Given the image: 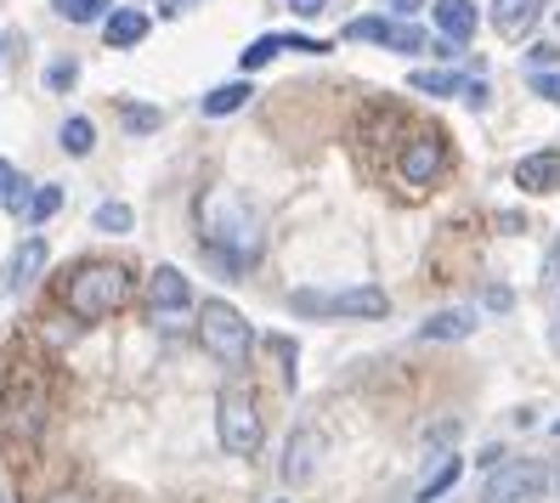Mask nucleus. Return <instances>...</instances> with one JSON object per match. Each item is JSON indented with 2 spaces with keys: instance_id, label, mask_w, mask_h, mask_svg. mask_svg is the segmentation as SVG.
Instances as JSON below:
<instances>
[{
  "instance_id": "nucleus-11",
  "label": "nucleus",
  "mask_w": 560,
  "mask_h": 503,
  "mask_svg": "<svg viewBox=\"0 0 560 503\" xmlns=\"http://www.w3.org/2000/svg\"><path fill=\"white\" fill-rule=\"evenodd\" d=\"M148 28H153L148 12H137V7H114V12L103 17V40H108L114 51H130V46H142V40H148Z\"/></svg>"
},
{
  "instance_id": "nucleus-22",
  "label": "nucleus",
  "mask_w": 560,
  "mask_h": 503,
  "mask_svg": "<svg viewBox=\"0 0 560 503\" xmlns=\"http://www.w3.org/2000/svg\"><path fill=\"white\" fill-rule=\"evenodd\" d=\"M57 210H62V187H35V192H28V210H23V221H28V226H46Z\"/></svg>"
},
{
  "instance_id": "nucleus-37",
  "label": "nucleus",
  "mask_w": 560,
  "mask_h": 503,
  "mask_svg": "<svg viewBox=\"0 0 560 503\" xmlns=\"http://www.w3.org/2000/svg\"><path fill=\"white\" fill-rule=\"evenodd\" d=\"M46 503H91V498H80V492H57V498H46Z\"/></svg>"
},
{
  "instance_id": "nucleus-35",
  "label": "nucleus",
  "mask_w": 560,
  "mask_h": 503,
  "mask_svg": "<svg viewBox=\"0 0 560 503\" xmlns=\"http://www.w3.org/2000/svg\"><path fill=\"white\" fill-rule=\"evenodd\" d=\"M182 7H192V0H159V17H176Z\"/></svg>"
},
{
  "instance_id": "nucleus-10",
  "label": "nucleus",
  "mask_w": 560,
  "mask_h": 503,
  "mask_svg": "<svg viewBox=\"0 0 560 503\" xmlns=\"http://www.w3.org/2000/svg\"><path fill=\"white\" fill-rule=\"evenodd\" d=\"M544 17V0H492V28L504 40H526Z\"/></svg>"
},
{
  "instance_id": "nucleus-33",
  "label": "nucleus",
  "mask_w": 560,
  "mask_h": 503,
  "mask_svg": "<svg viewBox=\"0 0 560 503\" xmlns=\"http://www.w3.org/2000/svg\"><path fill=\"white\" fill-rule=\"evenodd\" d=\"M465 103H470V108H487V85H481V80L465 85Z\"/></svg>"
},
{
  "instance_id": "nucleus-23",
  "label": "nucleus",
  "mask_w": 560,
  "mask_h": 503,
  "mask_svg": "<svg viewBox=\"0 0 560 503\" xmlns=\"http://www.w3.org/2000/svg\"><path fill=\"white\" fill-rule=\"evenodd\" d=\"M119 119H125L130 137H153V130L164 125V114H159L153 103H125V108H119Z\"/></svg>"
},
{
  "instance_id": "nucleus-38",
  "label": "nucleus",
  "mask_w": 560,
  "mask_h": 503,
  "mask_svg": "<svg viewBox=\"0 0 560 503\" xmlns=\"http://www.w3.org/2000/svg\"><path fill=\"white\" fill-rule=\"evenodd\" d=\"M549 487L560 492V453H555V464H549Z\"/></svg>"
},
{
  "instance_id": "nucleus-34",
  "label": "nucleus",
  "mask_w": 560,
  "mask_h": 503,
  "mask_svg": "<svg viewBox=\"0 0 560 503\" xmlns=\"http://www.w3.org/2000/svg\"><path fill=\"white\" fill-rule=\"evenodd\" d=\"M549 62H560V51H555V46H538V51H533V69H549Z\"/></svg>"
},
{
  "instance_id": "nucleus-8",
  "label": "nucleus",
  "mask_w": 560,
  "mask_h": 503,
  "mask_svg": "<svg viewBox=\"0 0 560 503\" xmlns=\"http://www.w3.org/2000/svg\"><path fill=\"white\" fill-rule=\"evenodd\" d=\"M442 164H447L442 137H436V130H419V137L408 142V153H402V182L424 187V182H436V176H442Z\"/></svg>"
},
{
  "instance_id": "nucleus-32",
  "label": "nucleus",
  "mask_w": 560,
  "mask_h": 503,
  "mask_svg": "<svg viewBox=\"0 0 560 503\" xmlns=\"http://www.w3.org/2000/svg\"><path fill=\"white\" fill-rule=\"evenodd\" d=\"M419 7H424V0H385V12H390V17H413Z\"/></svg>"
},
{
  "instance_id": "nucleus-7",
  "label": "nucleus",
  "mask_w": 560,
  "mask_h": 503,
  "mask_svg": "<svg viewBox=\"0 0 560 503\" xmlns=\"http://www.w3.org/2000/svg\"><path fill=\"white\" fill-rule=\"evenodd\" d=\"M148 306L159 317H182L192 306V283L187 272H176V266H153V278H148Z\"/></svg>"
},
{
  "instance_id": "nucleus-18",
  "label": "nucleus",
  "mask_w": 560,
  "mask_h": 503,
  "mask_svg": "<svg viewBox=\"0 0 560 503\" xmlns=\"http://www.w3.org/2000/svg\"><path fill=\"white\" fill-rule=\"evenodd\" d=\"M390 35H397V17H385V12H369V17H351V23H346V40L390 46Z\"/></svg>"
},
{
  "instance_id": "nucleus-4",
  "label": "nucleus",
  "mask_w": 560,
  "mask_h": 503,
  "mask_svg": "<svg viewBox=\"0 0 560 503\" xmlns=\"http://www.w3.org/2000/svg\"><path fill=\"white\" fill-rule=\"evenodd\" d=\"M199 346L221 367H244L249 362V346H255L249 317L238 306H226V300H210V306L199 312Z\"/></svg>"
},
{
  "instance_id": "nucleus-19",
  "label": "nucleus",
  "mask_w": 560,
  "mask_h": 503,
  "mask_svg": "<svg viewBox=\"0 0 560 503\" xmlns=\"http://www.w3.org/2000/svg\"><path fill=\"white\" fill-rule=\"evenodd\" d=\"M51 12L62 23H103L114 12V0H51Z\"/></svg>"
},
{
  "instance_id": "nucleus-6",
  "label": "nucleus",
  "mask_w": 560,
  "mask_h": 503,
  "mask_svg": "<svg viewBox=\"0 0 560 503\" xmlns=\"http://www.w3.org/2000/svg\"><path fill=\"white\" fill-rule=\"evenodd\" d=\"M544 498H549V469L538 458H504L481 487V503H544Z\"/></svg>"
},
{
  "instance_id": "nucleus-1",
  "label": "nucleus",
  "mask_w": 560,
  "mask_h": 503,
  "mask_svg": "<svg viewBox=\"0 0 560 503\" xmlns=\"http://www.w3.org/2000/svg\"><path fill=\"white\" fill-rule=\"evenodd\" d=\"M199 221H205V249H210V260L221 266V278H244V266H249L255 249H260L255 215L238 204V198L210 192L205 210H199Z\"/></svg>"
},
{
  "instance_id": "nucleus-25",
  "label": "nucleus",
  "mask_w": 560,
  "mask_h": 503,
  "mask_svg": "<svg viewBox=\"0 0 560 503\" xmlns=\"http://www.w3.org/2000/svg\"><path fill=\"white\" fill-rule=\"evenodd\" d=\"M283 51V35H260L255 46H244V74H255V69H267V62Z\"/></svg>"
},
{
  "instance_id": "nucleus-39",
  "label": "nucleus",
  "mask_w": 560,
  "mask_h": 503,
  "mask_svg": "<svg viewBox=\"0 0 560 503\" xmlns=\"http://www.w3.org/2000/svg\"><path fill=\"white\" fill-rule=\"evenodd\" d=\"M555 435H560V419H555Z\"/></svg>"
},
{
  "instance_id": "nucleus-16",
  "label": "nucleus",
  "mask_w": 560,
  "mask_h": 503,
  "mask_svg": "<svg viewBox=\"0 0 560 503\" xmlns=\"http://www.w3.org/2000/svg\"><path fill=\"white\" fill-rule=\"evenodd\" d=\"M249 91H255L249 80H233V85H215V91L205 96V114H210V119H226V114H238V108L249 103Z\"/></svg>"
},
{
  "instance_id": "nucleus-31",
  "label": "nucleus",
  "mask_w": 560,
  "mask_h": 503,
  "mask_svg": "<svg viewBox=\"0 0 560 503\" xmlns=\"http://www.w3.org/2000/svg\"><path fill=\"white\" fill-rule=\"evenodd\" d=\"M12 187H18V171H12L7 159H0V204H7V198H12Z\"/></svg>"
},
{
  "instance_id": "nucleus-9",
  "label": "nucleus",
  "mask_w": 560,
  "mask_h": 503,
  "mask_svg": "<svg viewBox=\"0 0 560 503\" xmlns=\"http://www.w3.org/2000/svg\"><path fill=\"white\" fill-rule=\"evenodd\" d=\"M40 272H46V238H23L18 244V255L7 260V294H23V289H35L40 283Z\"/></svg>"
},
{
  "instance_id": "nucleus-17",
  "label": "nucleus",
  "mask_w": 560,
  "mask_h": 503,
  "mask_svg": "<svg viewBox=\"0 0 560 503\" xmlns=\"http://www.w3.org/2000/svg\"><path fill=\"white\" fill-rule=\"evenodd\" d=\"M57 142H62V153H69V159H85V153L96 148V125H91L85 114H74V119H62Z\"/></svg>"
},
{
  "instance_id": "nucleus-27",
  "label": "nucleus",
  "mask_w": 560,
  "mask_h": 503,
  "mask_svg": "<svg viewBox=\"0 0 560 503\" xmlns=\"http://www.w3.org/2000/svg\"><path fill=\"white\" fill-rule=\"evenodd\" d=\"M46 85H51V91H69V85H74V62H69V57L51 62V69H46Z\"/></svg>"
},
{
  "instance_id": "nucleus-30",
  "label": "nucleus",
  "mask_w": 560,
  "mask_h": 503,
  "mask_svg": "<svg viewBox=\"0 0 560 503\" xmlns=\"http://www.w3.org/2000/svg\"><path fill=\"white\" fill-rule=\"evenodd\" d=\"M283 7H289L294 17H317V12L328 7V0H283Z\"/></svg>"
},
{
  "instance_id": "nucleus-24",
  "label": "nucleus",
  "mask_w": 560,
  "mask_h": 503,
  "mask_svg": "<svg viewBox=\"0 0 560 503\" xmlns=\"http://www.w3.org/2000/svg\"><path fill=\"white\" fill-rule=\"evenodd\" d=\"M103 232H130L137 226V215H130V204H119V198H108V204H96V215H91Z\"/></svg>"
},
{
  "instance_id": "nucleus-15",
  "label": "nucleus",
  "mask_w": 560,
  "mask_h": 503,
  "mask_svg": "<svg viewBox=\"0 0 560 503\" xmlns=\"http://www.w3.org/2000/svg\"><path fill=\"white\" fill-rule=\"evenodd\" d=\"M312 469H317V430H294L283 447V481L301 487V481H312Z\"/></svg>"
},
{
  "instance_id": "nucleus-13",
  "label": "nucleus",
  "mask_w": 560,
  "mask_h": 503,
  "mask_svg": "<svg viewBox=\"0 0 560 503\" xmlns=\"http://www.w3.org/2000/svg\"><path fill=\"white\" fill-rule=\"evenodd\" d=\"M476 312H465V306H453V312H436V317H424L419 323V340H431V346H453V340H470L476 334Z\"/></svg>"
},
{
  "instance_id": "nucleus-14",
  "label": "nucleus",
  "mask_w": 560,
  "mask_h": 503,
  "mask_svg": "<svg viewBox=\"0 0 560 503\" xmlns=\"http://www.w3.org/2000/svg\"><path fill=\"white\" fill-rule=\"evenodd\" d=\"M436 28H442V40H458V46H465V40H476V0H436Z\"/></svg>"
},
{
  "instance_id": "nucleus-3",
  "label": "nucleus",
  "mask_w": 560,
  "mask_h": 503,
  "mask_svg": "<svg viewBox=\"0 0 560 503\" xmlns=\"http://www.w3.org/2000/svg\"><path fill=\"white\" fill-rule=\"evenodd\" d=\"M301 317H323V323H380L390 317V294L362 283V289H294L289 300Z\"/></svg>"
},
{
  "instance_id": "nucleus-12",
  "label": "nucleus",
  "mask_w": 560,
  "mask_h": 503,
  "mask_svg": "<svg viewBox=\"0 0 560 503\" xmlns=\"http://www.w3.org/2000/svg\"><path fill=\"white\" fill-rule=\"evenodd\" d=\"M515 187L521 192H555L560 187V153L555 148H538L515 164Z\"/></svg>"
},
{
  "instance_id": "nucleus-29",
  "label": "nucleus",
  "mask_w": 560,
  "mask_h": 503,
  "mask_svg": "<svg viewBox=\"0 0 560 503\" xmlns=\"http://www.w3.org/2000/svg\"><path fill=\"white\" fill-rule=\"evenodd\" d=\"M533 91L544 96V103H560V74H544V69H538V74H533Z\"/></svg>"
},
{
  "instance_id": "nucleus-2",
  "label": "nucleus",
  "mask_w": 560,
  "mask_h": 503,
  "mask_svg": "<svg viewBox=\"0 0 560 503\" xmlns=\"http://www.w3.org/2000/svg\"><path fill=\"white\" fill-rule=\"evenodd\" d=\"M130 294H137V278H130L125 260H80L69 272V283H62V306L85 323H96V317L125 312Z\"/></svg>"
},
{
  "instance_id": "nucleus-36",
  "label": "nucleus",
  "mask_w": 560,
  "mask_h": 503,
  "mask_svg": "<svg viewBox=\"0 0 560 503\" xmlns=\"http://www.w3.org/2000/svg\"><path fill=\"white\" fill-rule=\"evenodd\" d=\"M544 272H549V278L560 272V238H555V249H549V260H544Z\"/></svg>"
},
{
  "instance_id": "nucleus-26",
  "label": "nucleus",
  "mask_w": 560,
  "mask_h": 503,
  "mask_svg": "<svg viewBox=\"0 0 560 503\" xmlns=\"http://www.w3.org/2000/svg\"><path fill=\"white\" fill-rule=\"evenodd\" d=\"M390 51H431V35H424V28H413V23H397Z\"/></svg>"
},
{
  "instance_id": "nucleus-28",
  "label": "nucleus",
  "mask_w": 560,
  "mask_h": 503,
  "mask_svg": "<svg viewBox=\"0 0 560 503\" xmlns=\"http://www.w3.org/2000/svg\"><path fill=\"white\" fill-rule=\"evenodd\" d=\"M283 51H306V57H323L328 46H323V40H312V35H283Z\"/></svg>"
},
{
  "instance_id": "nucleus-20",
  "label": "nucleus",
  "mask_w": 560,
  "mask_h": 503,
  "mask_svg": "<svg viewBox=\"0 0 560 503\" xmlns=\"http://www.w3.org/2000/svg\"><path fill=\"white\" fill-rule=\"evenodd\" d=\"M465 74H447V69H419L413 74V91H424V96H465Z\"/></svg>"
},
{
  "instance_id": "nucleus-5",
  "label": "nucleus",
  "mask_w": 560,
  "mask_h": 503,
  "mask_svg": "<svg viewBox=\"0 0 560 503\" xmlns=\"http://www.w3.org/2000/svg\"><path fill=\"white\" fill-rule=\"evenodd\" d=\"M215 435H221V447L233 453V458H255L260 442H267L260 408H255V396L244 385H226L221 390V401H215Z\"/></svg>"
},
{
  "instance_id": "nucleus-21",
  "label": "nucleus",
  "mask_w": 560,
  "mask_h": 503,
  "mask_svg": "<svg viewBox=\"0 0 560 503\" xmlns=\"http://www.w3.org/2000/svg\"><path fill=\"white\" fill-rule=\"evenodd\" d=\"M458 476H465V458H453V453H447L436 476H431V481L419 487V503H436L442 492H453V487H458Z\"/></svg>"
}]
</instances>
